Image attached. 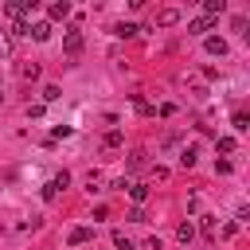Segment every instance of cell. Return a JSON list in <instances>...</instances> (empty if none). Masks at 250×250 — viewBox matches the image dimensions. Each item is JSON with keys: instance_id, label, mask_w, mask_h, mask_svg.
Returning <instances> with one entry per match:
<instances>
[{"instance_id": "obj_2", "label": "cell", "mask_w": 250, "mask_h": 250, "mask_svg": "<svg viewBox=\"0 0 250 250\" xmlns=\"http://www.w3.org/2000/svg\"><path fill=\"white\" fill-rule=\"evenodd\" d=\"M23 12H35V0H12L8 4V16H23Z\"/></svg>"}, {"instance_id": "obj_4", "label": "cell", "mask_w": 250, "mask_h": 250, "mask_svg": "<svg viewBox=\"0 0 250 250\" xmlns=\"http://www.w3.org/2000/svg\"><path fill=\"white\" fill-rule=\"evenodd\" d=\"M47 12H51V20H66V16H70V4H66V0H55Z\"/></svg>"}, {"instance_id": "obj_7", "label": "cell", "mask_w": 250, "mask_h": 250, "mask_svg": "<svg viewBox=\"0 0 250 250\" xmlns=\"http://www.w3.org/2000/svg\"><path fill=\"white\" fill-rule=\"evenodd\" d=\"M27 35H35L39 43H47L51 39V23H35V27H27Z\"/></svg>"}, {"instance_id": "obj_9", "label": "cell", "mask_w": 250, "mask_h": 250, "mask_svg": "<svg viewBox=\"0 0 250 250\" xmlns=\"http://www.w3.org/2000/svg\"><path fill=\"white\" fill-rule=\"evenodd\" d=\"M195 156H199V148H195V145H188V148L180 152V164H184V168H191V164H195Z\"/></svg>"}, {"instance_id": "obj_23", "label": "cell", "mask_w": 250, "mask_h": 250, "mask_svg": "<svg viewBox=\"0 0 250 250\" xmlns=\"http://www.w3.org/2000/svg\"><path fill=\"white\" fill-rule=\"evenodd\" d=\"M113 246H117V250H133V242H129L125 234H113Z\"/></svg>"}, {"instance_id": "obj_11", "label": "cell", "mask_w": 250, "mask_h": 250, "mask_svg": "<svg viewBox=\"0 0 250 250\" xmlns=\"http://www.w3.org/2000/svg\"><path fill=\"white\" fill-rule=\"evenodd\" d=\"M223 8H227V0H203V12H207V16H219Z\"/></svg>"}, {"instance_id": "obj_10", "label": "cell", "mask_w": 250, "mask_h": 250, "mask_svg": "<svg viewBox=\"0 0 250 250\" xmlns=\"http://www.w3.org/2000/svg\"><path fill=\"white\" fill-rule=\"evenodd\" d=\"M176 238H180V242H191V238H195V227H191V223H180V227H176Z\"/></svg>"}, {"instance_id": "obj_3", "label": "cell", "mask_w": 250, "mask_h": 250, "mask_svg": "<svg viewBox=\"0 0 250 250\" xmlns=\"http://www.w3.org/2000/svg\"><path fill=\"white\" fill-rule=\"evenodd\" d=\"M62 47H66V55H78V51H82V35H78V31H66Z\"/></svg>"}, {"instance_id": "obj_14", "label": "cell", "mask_w": 250, "mask_h": 250, "mask_svg": "<svg viewBox=\"0 0 250 250\" xmlns=\"http://www.w3.org/2000/svg\"><path fill=\"white\" fill-rule=\"evenodd\" d=\"M207 51H211V55H227V43H223V39H207Z\"/></svg>"}, {"instance_id": "obj_16", "label": "cell", "mask_w": 250, "mask_h": 250, "mask_svg": "<svg viewBox=\"0 0 250 250\" xmlns=\"http://www.w3.org/2000/svg\"><path fill=\"white\" fill-rule=\"evenodd\" d=\"M86 188H90V191H102V176L90 172V176H86Z\"/></svg>"}, {"instance_id": "obj_22", "label": "cell", "mask_w": 250, "mask_h": 250, "mask_svg": "<svg viewBox=\"0 0 250 250\" xmlns=\"http://www.w3.org/2000/svg\"><path fill=\"white\" fill-rule=\"evenodd\" d=\"M203 234H207V238H215V219H211V215H203Z\"/></svg>"}, {"instance_id": "obj_8", "label": "cell", "mask_w": 250, "mask_h": 250, "mask_svg": "<svg viewBox=\"0 0 250 250\" xmlns=\"http://www.w3.org/2000/svg\"><path fill=\"white\" fill-rule=\"evenodd\" d=\"M129 195H133V203H145L148 199V184H129Z\"/></svg>"}, {"instance_id": "obj_24", "label": "cell", "mask_w": 250, "mask_h": 250, "mask_svg": "<svg viewBox=\"0 0 250 250\" xmlns=\"http://www.w3.org/2000/svg\"><path fill=\"white\" fill-rule=\"evenodd\" d=\"M0 102H4V90H0Z\"/></svg>"}, {"instance_id": "obj_19", "label": "cell", "mask_w": 250, "mask_h": 250, "mask_svg": "<svg viewBox=\"0 0 250 250\" xmlns=\"http://www.w3.org/2000/svg\"><path fill=\"white\" fill-rule=\"evenodd\" d=\"M113 35H137V27H133V23H117V27H113Z\"/></svg>"}, {"instance_id": "obj_6", "label": "cell", "mask_w": 250, "mask_h": 250, "mask_svg": "<svg viewBox=\"0 0 250 250\" xmlns=\"http://www.w3.org/2000/svg\"><path fill=\"white\" fill-rule=\"evenodd\" d=\"M176 20H180V12H176V8H164V12L156 16V23H160V27H172Z\"/></svg>"}, {"instance_id": "obj_12", "label": "cell", "mask_w": 250, "mask_h": 250, "mask_svg": "<svg viewBox=\"0 0 250 250\" xmlns=\"http://www.w3.org/2000/svg\"><path fill=\"white\" fill-rule=\"evenodd\" d=\"M211 23H215L211 16H199V20L191 23V31H195V35H203V31H211Z\"/></svg>"}, {"instance_id": "obj_17", "label": "cell", "mask_w": 250, "mask_h": 250, "mask_svg": "<svg viewBox=\"0 0 250 250\" xmlns=\"http://www.w3.org/2000/svg\"><path fill=\"white\" fill-rule=\"evenodd\" d=\"M8 51H12V35L0 27V55H8Z\"/></svg>"}, {"instance_id": "obj_21", "label": "cell", "mask_w": 250, "mask_h": 250, "mask_svg": "<svg viewBox=\"0 0 250 250\" xmlns=\"http://www.w3.org/2000/svg\"><path fill=\"white\" fill-rule=\"evenodd\" d=\"M219 152H234V137H219Z\"/></svg>"}, {"instance_id": "obj_18", "label": "cell", "mask_w": 250, "mask_h": 250, "mask_svg": "<svg viewBox=\"0 0 250 250\" xmlns=\"http://www.w3.org/2000/svg\"><path fill=\"white\" fill-rule=\"evenodd\" d=\"M8 35H12V39H16V35H27V23H23V20H16V23H12V31H8Z\"/></svg>"}, {"instance_id": "obj_20", "label": "cell", "mask_w": 250, "mask_h": 250, "mask_svg": "<svg viewBox=\"0 0 250 250\" xmlns=\"http://www.w3.org/2000/svg\"><path fill=\"white\" fill-rule=\"evenodd\" d=\"M20 74H23V78H39V66H35V62H27V66H20Z\"/></svg>"}, {"instance_id": "obj_1", "label": "cell", "mask_w": 250, "mask_h": 250, "mask_svg": "<svg viewBox=\"0 0 250 250\" xmlns=\"http://www.w3.org/2000/svg\"><path fill=\"white\" fill-rule=\"evenodd\" d=\"M66 184H70V176H66V172L51 176V180H47V188H43V199H55V195H59V191H62Z\"/></svg>"}, {"instance_id": "obj_13", "label": "cell", "mask_w": 250, "mask_h": 250, "mask_svg": "<svg viewBox=\"0 0 250 250\" xmlns=\"http://www.w3.org/2000/svg\"><path fill=\"white\" fill-rule=\"evenodd\" d=\"M129 168H145V148H133L129 152Z\"/></svg>"}, {"instance_id": "obj_5", "label": "cell", "mask_w": 250, "mask_h": 250, "mask_svg": "<svg viewBox=\"0 0 250 250\" xmlns=\"http://www.w3.org/2000/svg\"><path fill=\"white\" fill-rule=\"evenodd\" d=\"M66 242H70V246H82V242H90V227H74Z\"/></svg>"}, {"instance_id": "obj_15", "label": "cell", "mask_w": 250, "mask_h": 250, "mask_svg": "<svg viewBox=\"0 0 250 250\" xmlns=\"http://www.w3.org/2000/svg\"><path fill=\"white\" fill-rule=\"evenodd\" d=\"M102 145H105V148H117V145H121V133H117V129H113V133H105V141H102Z\"/></svg>"}]
</instances>
